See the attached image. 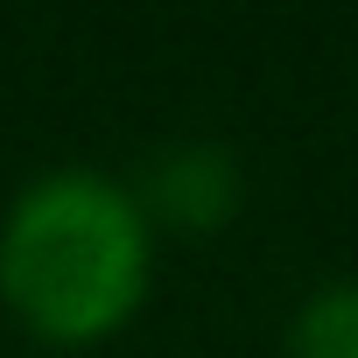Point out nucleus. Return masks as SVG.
Masks as SVG:
<instances>
[{"instance_id": "obj_3", "label": "nucleus", "mask_w": 358, "mask_h": 358, "mask_svg": "<svg viewBox=\"0 0 358 358\" xmlns=\"http://www.w3.org/2000/svg\"><path fill=\"white\" fill-rule=\"evenodd\" d=\"M288 358H358V281L316 288L288 330Z\"/></svg>"}, {"instance_id": "obj_2", "label": "nucleus", "mask_w": 358, "mask_h": 358, "mask_svg": "<svg viewBox=\"0 0 358 358\" xmlns=\"http://www.w3.org/2000/svg\"><path fill=\"white\" fill-rule=\"evenodd\" d=\"M134 204L148 211V225L169 232H218L239 211V162L218 141H176L162 155H148L141 183H127Z\"/></svg>"}, {"instance_id": "obj_1", "label": "nucleus", "mask_w": 358, "mask_h": 358, "mask_svg": "<svg viewBox=\"0 0 358 358\" xmlns=\"http://www.w3.org/2000/svg\"><path fill=\"white\" fill-rule=\"evenodd\" d=\"M155 267V225L127 183L99 169H50L0 218V302L43 344L113 337Z\"/></svg>"}]
</instances>
